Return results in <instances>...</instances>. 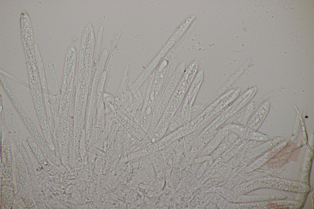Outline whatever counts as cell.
Returning a JSON list of instances; mask_svg holds the SVG:
<instances>
[{
  "instance_id": "cell-1",
  "label": "cell",
  "mask_w": 314,
  "mask_h": 209,
  "mask_svg": "<svg viewBox=\"0 0 314 209\" xmlns=\"http://www.w3.org/2000/svg\"><path fill=\"white\" fill-rule=\"evenodd\" d=\"M13 105L30 136L38 144L48 157L52 156L54 154V151L48 145L35 124L25 113L18 101L14 102Z\"/></svg>"
},
{
  "instance_id": "cell-2",
  "label": "cell",
  "mask_w": 314,
  "mask_h": 209,
  "mask_svg": "<svg viewBox=\"0 0 314 209\" xmlns=\"http://www.w3.org/2000/svg\"><path fill=\"white\" fill-rule=\"evenodd\" d=\"M27 143L37 160L46 170L50 174L59 177V172L51 164L41 148L36 142L28 136L26 139Z\"/></svg>"
},
{
  "instance_id": "cell-3",
  "label": "cell",
  "mask_w": 314,
  "mask_h": 209,
  "mask_svg": "<svg viewBox=\"0 0 314 209\" xmlns=\"http://www.w3.org/2000/svg\"><path fill=\"white\" fill-rule=\"evenodd\" d=\"M20 152L26 166L27 167L29 176L30 175L32 178L33 176L32 173L34 174V173H33V172H34L33 168V165L29 154L23 143L21 144L20 146Z\"/></svg>"
}]
</instances>
